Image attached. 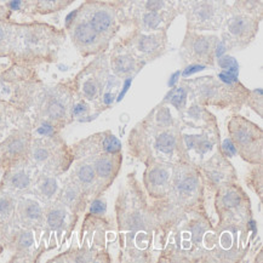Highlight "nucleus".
I'll return each instance as SVG.
<instances>
[{
	"label": "nucleus",
	"mask_w": 263,
	"mask_h": 263,
	"mask_svg": "<svg viewBox=\"0 0 263 263\" xmlns=\"http://www.w3.org/2000/svg\"><path fill=\"white\" fill-rule=\"evenodd\" d=\"M30 131L22 127L10 135L2 144V149L8 157H21L29 149Z\"/></svg>",
	"instance_id": "obj_23"
},
{
	"label": "nucleus",
	"mask_w": 263,
	"mask_h": 263,
	"mask_svg": "<svg viewBox=\"0 0 263 263\" xmlns=\"http://www.w3.org/2000/svg\"><path fill=\"white\" fill-rule=\"evenodd\" d=\"M231 8L258 18L263 16V0H235Z\"/></svg>",
	"instance_id": "obj_27"
},
{
	"label": "nucleus",
	"mask_w": 263,
	"mask_h": 263,
	"mask_svg": "<svg viewBox=\"0 0 263 263\" xmlns=\"http://www.w3.org/2000/svg\"><path fill=\"white\" fill-rule=\"evenodd\" d=\"M73 2L74 0H28V10L29 13L48 15L66 9Z\"/></svg>",
	"instance_id": "obj_25"
},
{
	"label": "nucleus",
	"mask_w": 263,
	"mask_h": 263,
	"mask_svg": "<svg viewBox=\"0 0 263 263\" xmlns=\"http://www.w3.org/2000/svg\"><path fill=\"white\" fill-rule=\"evenodd\" d=\"M163 201L177 222L190 215L208 214L205 185L197 164L181 161L173 165L170 190Z\"/></svg>",
	"instance_id": "obj_3"
},
{
	"label": "nucleus",
	"mask_w": 263,
	"mask_h": 263,
	"mask_svg": "<svg viewBox=\"0 0 263 263\" xmlns=\"http://www.w3.org/2000/svg\"><path fill=\"white\" fill-rule=\"evenodd\" d=\"M90 164L93 166L96 176L99 178L103 191L106 192L119 176L121 165H123V152L101 154V156L92 158Z\"/></svg>",
	"instance_id": "obj_21"
},
{
	"label": "nucleus",
	"mask_w": 263,
	"mask_h": 263,
	"mask_svg": "<svg viewBox=\"0 0 263 263\" xmlns=\"http://www.w3.org/2000/svg\"><path fill=\"white\" fill-rule=\"evenodd\" d=\"M182 83L187 87L190 101L205 107L212 106L232 112H239L245 106V100L250 91L237 78L224 80L208 76L184 79Z\"/></svg>",
	"instance_id": "obj_5"
},
{
	"label": "nucleus",
	"mask_w": 263,
	"mask_h": 263,
	"mask_svg": "<svg viewBox=\"0 0 263 263\" xmlns=\"http://www.w3.org/2000/svg\"><path fill=\"white\" fill-rule=\"evenodd\" d=\"M173 165L164 163H153L146 165L142 174L143 190L153 200L166 198L170 190Z\"/></svg>",
	"instance_id": "obj_18"
},
{
	"label": "nucleus",
	"mask_w": 263,
	"mask_h": 263,
	"mask_svg": "<svg viewBox=\"0 0 263 263\" xmlns=\"http://www.w3.org/2000/svg\"><path fill=\"white\" fill-rule=\"evenodd\" d=\"M119 42L137 60L142 61L147 65L165 55L168 35L167 32H141V30L133 29Z\"/></svg>",
	"instance_id": "obj_15"
},
{
	"label": "nucleus",
	"mask_w": 263,
	"mask_h": 263,
	"mask_svg": "<svg viewBox=\"0 0 263 263\" xmlns=\"http://www.w3.org/2000/svg\"><path fill=\"white\" fill-rule=\"evenodd\" d=\"M17 23L10 20H0V57L11 56L15 43Z\"/></svg>",
	"instance_id": "obj_24"
},
{
	"label": "nucleus",
	"mask_w": 263,
	"mask_h": 263,
	"mask_svg": "<svg viewBox=\"0 0 263 263\" xmlns=\"http://www.w3.org/2000/svg\"><path fill=\"white\" fill-rule=\"evenodd\" d=\"M83 191L80 190L78 184H69L68 187L66 188L65 192L62 193V197H63V200H65V203L67 205H69V206H76V204H78L82 201L83 199Z\"/></svg>",
	"instance_id": "obj_30"
},
{
	"label": "nucleus",
	"mask_w": 263,
	"mask_h": 263,
	"mask_svg": "<svg viewBox=\"0 0 263 263\" xmlns=\"http://www.w3.org/2000/svg\"><path fill=\"white\" fill-rule=\"evenodd\" d=\"M214 197L218 223L240 226L254 222L250 198L239 181L222 185L215 192Z\"/></svg>",
	"instance_id": "obj_8"
},
{
	"label": "nucleus",
	"mask_w": 263,
	"mask_h": 263,
	"mask_svg": "<svg viewBox=\"0 0 263 263\" xmlns=\"http://www.w3.org/2000/svg\"><path fill=\"white\" fill-rule=\"evenodd\" d=\"M245 106L250 107L255 113L258 114L259 118L263 117V92L261 87L249 91L245 100Z\"/></svg>",
	"instance_id": "obj_28"
},
{
	"label": "nucleus",
	"mask_w": 263,
	"mask_h": 263,
	"mask_svg": "<svg viewBox=\"0 0 263 263\" xmlns=\"http://www.w3.org/2000/svg\"><path fill=\"white\" fill-rule=\"evenodd\" d=\"M66 220V212L63 209H52L49 211L48 216H46V223H48L50 229H59L62 227Z\"/></svg>",
	"instance_id": "obj_31"
},
{
	"label": "nucleus",
	"mask_w": 263,
	"mask_h": 263,
	"mask_svg": "<svg viewBox=\"0 0 263 263\" xmlns=\"http://www.w3.org/2000/svg\"><path fill=\"white\" fill-rule=\"evenodd\" d=\"M262 18L240 12L238 10H229L221 26V39L228 50H244L254 42L259 30Z\"/></svg>",
	"instance_id": "obj_11"
},
{
	"label": "nucleus",
	"mask_w": 263,
	"mask_h": 263,
	"mask_svg": "<svg viewBox=\"0 0 263 263\" xmlns=\"http://www.w3.org/2000/svg\"><path fill=\"white\" fill-rule=\"evenodd\" d=\"M180 16L176 9L164 11H133L121 21V26L133 27L141 32H167L175 18Z\"/></svg>",
	"instance_id": "obj_17"
},
{
	"label": "nucleus",
	"mask_w": 263,
	"mask_h": 263,
	"mask_svg": "<svg viewBox=\"0 0 263 263\" xmlns=\"http://www.w3.org/2000/svg\"><path fill=\"white\" fill-rule=\"evenodd\" d=\"M39 188L43 195H45L46 198H51L56 194L57 190H59V184H57V181L55 178L48 177L40 183Z\"/></svg>",
	"instance_id": "obj_34"
},
{
	"label": "nucleus",
	"mask_w": 263,
	"mask_h": 263,
	"mask_svg": "<svg viewBox=\"0 0 263 263\" xmlns=\"http://www.w3.org/2000/svg\"><path fill=\"white\" fill-rule=\"evenodd\" d=\"M227 131L239 157L251 165L263 164V131L248 118L233 114Z\"/></svg>",
	"instance_id": "obj_9"
},
{
	"label": "nucleus",
	"mask_w": 263,
	"mask_h": 263,
	"mask_svg": "<svg viewBox=\"0 0 263 263\" xmlns=\"http://www.w3.org/2000/svg\"><path fill=\"white\" fill-rule=\"evenodd\" d=\"M22 113V110H20L18 108H16L13 104H10L4 101H0V133L4 130L6 125V120L13 114Z\"/></svg>",
	"instance_id": "obj_32"
},
{
	"label": "nucleus",
	"mask_w": 263,
	"mask_h": 263,
	"mask_svg": "<svg viewBox=\"0 0 263 263\" xmlns=\"http://www.w3.org/2000/svg\"><path fill=\"white\" fill-rule=\"evenodd\" d=\"M63 40L65 32L46 23H17L10 60L21 66L51 62Z\"/></svg>",
	"instance_id": "obj_4"
},
{
	"label": "nucleus",
	"mask_w": 263,
	"mask_h": 263,
	"mask_svg": "<svg viewBox=\"0 0 263 263\" xmlns=\"http://www.w3.org/2000/svg\"><path fill=\"white\" fill-rule=\"evenodd\" d=\"M218 43H220V39L217 35L187 29L180 48L182 62L184 65H204L212 67L215 65Z\"/></svg>",
	"instance_id": "obj_14"
},
{
	"label": "nucleus",
	"mask_w": 263,
	"mask_h": 263,
	"mask_svg": "<svg viewBox=\"0 0 263 263\" xmlns=\"http://www.w3.org/2000/svg\"><path fill=\"white\" fill-rule=\"evenodd\" d=\"M77 184L85 195H92L93 198H100L104 193L102 185H101L99 178L96 176L93 166L89 161L82 163L77 167L76 171Z\"/></svg>",
	"instance_id": "obj_22"
},
{
	"label": "nucleus",
	"mask_w": 263,
	"mask_h": 263,
	"mask_svg": "<svg viewBox=\"0 0 263 263\" xmlns=\"http://www.w3.org/2000/svg\"><path fill=\"white\" fill-rule=\"evenodd\" d=\"M121 262H152L163 250L170 229L160 200L148 197L136 173L126 175L116 200ZM158 259V258H157Z\"/></svg>",
	"instance_id": "obj_1"
},
{
	"label": "nucleus",
	"mask_w": 263,
	"mask_h": 263,
	"mask_svg": "<svg viewBox=\"0 0 263 263\" xmlns=\"http://www.w3.org/2000/svg\"><path fill=\"white\" fill-rule=\"evenodd\" d=\"M22 215L28 221L35 222L43 217V210L40 205L34 200H26L22 204Z\"/></svg>",
	"instance_id": "obj_29"
},
{
	"label": "nucleus",
	"mask_w": 263,
	"mask_h": 263,
	"mask_svg": "<svg viewBox=\"0 0 263 263\" xmlns=\"http://www.w3.org/2000/svg\"><path fill=\"white\" fill-rule=\"evenodd\" d=\"M229 5L226 0H187L180 9L187 21V29L194 32L220 30Z\"/></svg>",
	"instance_id": "obj_10"
},
{
	"label": "nucleus",
	"mask_w": 263,
	"mask_h": 263,
	"mask_svg": "<svg viewBox=\"0 0 263 263\" xmlns=\"http://www.w3.org/2000/svg\"><path fill=\"white\" fill-rule=\"evenodd\" d=\"M89 212L90 214H95V215H106V212H107L106 201L101 198H96L95 200L91 203Z\"/></svg>",
	"instance_id": "obj_37"
},
{
	"label": "nucleus",
	"mask_w": 263,
	"mask_h": 263,
	"mask_svg": "<svg viewBox=\"0 0 263 263\" xmlns=\"http://www.w3.org/2000/svg\"><path fill=\"white\" fill-rule=\"evenodd\" d=\"M108 51L109 70L117 79H133L146 66V63L137 60L120 42L114 43L113 48Z\"/></svg>",
	"instance_id": "obj_19"
},
{
	"label": "nucleus",
	"mask_w": 263,
	"mask_h": 263,
	"mask_svg": "<svg viewBox=\"0 0 263 263\" xmlns=\"http://www.w3.org/2000/svg\"><path fill=\"white\" fill-rule=\"evenodd\" d=\"M13 209L12 200L8 197L0 198V216H9Z\"/></svg>",
	"instance_id": "obj_38"
},
{
	"label": "nucleus",
	"mask_w": 263,
	"mask_h": 263,
	"mask_svg": "<svg viewBox=\"0 0 263 263\" xmlns=\"http://www.w3.org/2000/svg\"><path fill=\"white\" fill-rule=\"evenodd\" d=\"M127 148L130 156L144 165L191 161L182 141L180 120L173 126H161L146 116L130 131Z\"/></svg>",
	"instance_id": "obj_2"
},
{
	"label": "nucleus",
	"mask_w": 263,
	"mask_h": 263,
	"mask_svg": "<svg viewBox=\"0 0 263 263\" xmlns=\"http://www.w3.org/2000/svg\"><path fill=\"white\" fill-rule=\"evenodd\" d=\"M66 28L77 50L84 57L97 56L110 49V42L99 34L89 22L76 12L69 13L66 20Z\"/></svg>",
	"instance_id": "obj_13"
},
{
	"label": "nucleus",
	"mask_w": 263,
	"mask_h": 263,
	"mask_svg": "<svg viewBox=\"0 0 263 263\" xmlns=\"http://www.w3.org/2000/svg\"><path fill=\"white\" fill-rule=\"evenodd\" d=\"M36 101V116L42 121L39 133L44 135L52 134L55 129L63 126L73 120L74 92L72 87L57 85L51 89L36 87L33 99Z\"/></svg>",
	"instance_id": "obj_6"
},
{
	"label": "nucleus",
	"mask_w": 263,
	"mask_h": 263,
	"mask_svg": "<svg viewBox=\"0 0 263 263\" xmlns=\"http://www.w3.org/2000/svg\"><path fill=\"white\" fill-rule=\"evenodd\" d=\"M245 183L254 193L257 195L259 203L263 199V165H252L245 176Z\"/></svg>",
	"instance_id": "obj_26"
},
{
	"label": "nucleus",
	"mask_w": 263,
	"mask_h": 263,
	"mask_svg": "<svg viewBox=\"0 0 263 263\" xmlns=\"http://www.w3.org/2000/svg\"><path fill=\"white\" fill-rule=\"evenodd\" d=\"M113 4L117 6L118 10H119L120 15V22L125 16L129 13L131 10H133L135 6L140 0H112Z\"/></svg>",
	"instance_id": "obj_35"
},
{
	"label": "nucleus",
	"mask_w": 263,
	"mask_h": 263,
	"mask_svg": "<svg viewBox=\"0 0 263 263\" xmlns=\"http://www.w3.org/2000/svg\"><path fill=\"white\" fill-rule=\"evenodd\" d=\"M205 191L214 194L222 185L237 182L238 174L222 148L198 164Z\"/></svg>",
	"instance_id": "obj_16"
},
{
	"label": "nucleus",
	"mask_w": 263,
	"mask_h": 263,
	"mask_svg": "<svg viewBox=\"0 0 263 263\" xmlns=\"http://www.w3.org/2000/svg\"><path fill=\"white\" fill-rule=\"evenodd\" d=\"M76 12L90 23L99 34L109 42L116 38L121 29L119 10L113 2L86 0Z\"/></svg>",
	"instance_id": "obj_12"
},
{
	"label": "nucleus",
	"mask_w": 263,
	"mask_h": 263,
	"mask_svg": "<svg viewBox=\"0 0 263 263\" xmlns=\"http://www.w3.org/2000/svg\"><path fill=\"white\" fill-rule=\"evenodd\" d=\"M34 244V237H33V233L30 231L22 232L18 237V246L22 250H27L30 246Z\"/></svg>",
	"instance_id": "obj_36"
},
{
	"label": "nucleus",
	"mask_w": 263,
	"mask_h": 263,
	"mask_svg": "<svg viewBox=\"0 0 263 263\" xmlns=\"http://www.w3.org/2000/svg\"><path fill=\"white\" fill-rule=\"evenodd\" d=\"M78 149L84 157L95 158L106 153H120L123 152V146L116 135L110 130L91 135L83 140L78 146Z\"/></svg>",
	"instance_id": "obj_20"
},
{
	"label": "nucleus",
	"mask_w": 263,
	"mask_h": 263,
	"mask_svg": "<svg viewBox=\"0 0 263 263\" xmlns=\"http://www.w3.org/2000/svg\"><path fill=\"white\" fill-rule=\"evenodd\" d=\"M109 62L108 53L97 55L73 80V92L80 101L93 103L96 109H106L108 106L107 86L109 80Z\"/></svg>",
	"instance_id": "obj_7"
},
{
	"label": "nucleus",
	"mask_w": 263,
	"mask_h": 263,
	"mask_svg": "<svg viewBox=\"0 0 263 263\" xmlns=\"http://www.w3.org/2000/svg\"><path fill=\"white\" fill-rule=\"evenodd\" d=\"M10 183L15 190L25 191L30 185V177L25 171H18V173L13 174L10 178Z\"/></svg>",
	"instance_id": "obj_33"
}]
</instances>
